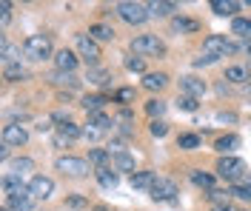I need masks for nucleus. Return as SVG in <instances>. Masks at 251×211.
Listing matches in <instances>:
<instances>
[{
  "label": "nucleus",
  "mask_w": 251,
  "mask_h": 211,
  "mask_svg": "<svg viewBox=\"0 0 251 211\" xmlns=\"http://www.w3.org/2000/svg\"><path fill=\"white\" fill-rule=\"evenodd\" d=\"M226 80L228 83H249V69L246 66H228L226 69Z\"/></svg>",
  "instance_id": "nucleus-29"
},
{
  "label": "nucleus",
  "mask_w": 251,
  "mask_h": 211,
  "mask_svg": "<svg viewBox=\"0 0 251 211\" xmlns=\"http://www.w3.org/2000/svg\"><path fill=\"white\" fill-rule=\"evenodd\" d=\"M66 206H69V209H83V206H86V200H83V197H69V200H66Z\"/></svg>",
  "instance_id": "nucleus-46"
},
{
  "label": "nucleus",
  "mask_w": 251,
  "mask_h": 211,
  "mask_svg": "<svg viewBox=\"0 0 251 211\" xmlns=\"http://www.w3.org/2000/svg\"><path fill=\"white\" fill-rule=\"evenodd\" d=\"M111 168H114V171H131V174H134V171H137V168H134V154H128V151H114V154H111Z\"/></svg>",
  "instance_id": "nucleus-17"
},
{
  "label": "nucleus",
  "mask_w": 251,
  "mask_h": 211,
  "mask_svg": "<svg viewBox=\"0 0 251 211\" xmlns=\"http://www.w3.org/2000/svg\"><path fill=\"white\" fill-rule=\"evenodd\" d=\"M128 49H131V54H137V57H163L166 54V43L157 34H140V37H134L128 43Z\"/></svg>",
  "instance_id": "nucleus-1"
},
{
  "label": "nucleus",
  "mask_w": 251,
  "mask_h": 211,
  "mask_svg": "<svg viewBox=\"0 0 251 211\" xmlns=\"http://www.w3.org/2000/svg\"><path fill=\"white\" fill-rule=\"evenodd\" d=\"M249 174V168H246V163L240 160V157H220L217 160V177L226 180V183H240V180H246Z\"/></svg>",
  "instance_id": "nucleus-3"
},
{
  "label": "nucleus",
  "mask_w": 251,
  "mask_h": 211,
  "mask_svg": "<svg viewBox=\"0 0 251 211\" xmlns=\"http://www.w3.org/2000/svg\"><path fill=\"white\" fill-rule=\"evenodd\" d=\"M3 211H9V209H3Z\"/></svg>",
  "instance_id": "nucleus-52"
},
{
  "label": "nucleus",
  "mask_w": 251,
  "mask_h": 211,
  "mask_svg": "<svg viewBox=\"0 0 251 211\" xmlns=\"http://www.w3.org/2000/svg\"><path fill=\"white\" fill-rule=\"evenodd\" d=\"M231 34L243 37V40H251V17H234L231 20Z\"/></svg>",
  "instance_id": "nucleus-26"
},
{
  "label": "nucleus",
  "mask_w": 251,
  "mask_h": 211,
  "mask_svg": "<svg viewBox=\"0 0 251 211\" xmlns=\"http://www.w3.org/2000/svg\"><path fill=\"white\" fill-rule=\"evenodd\" d=\"M231 197L243 200V203H251V188L246 183H237V186H231Z\"/></svg>",
  "instance_id": "nucleus-38"
},
{
  "label": "nucleus",
  "mask_w": 251,
  "mask_h": 211,
  "mask_svg": "<svg viewBox=\"0 0 251 211\" xmlns=\"http://www.w3.org/2000/svg\"><path fill=\"white\" fill-rule=\"evenodd\" d=\"M0 57H3V66H20V46H12L9 40L0 43Z\"/></svg>",
  "instance_id": "nucleus-22"
},
{
  "label": "nucleus",
  "mask_w": 251,
  "mask_h": 211,
  "mask_svg": "<svg viewBox=\"0 0 251 211\" xmlns=\"http://www.w3.org/2000/svg\"><path fill=\"white\" fill-rule=\"evenodd\" d=\"M126 69L128 71H146V63H143V57H128L126 60Z\"/></svg>",
  "instance_id": "nucleus-44"
},
{
  "label": "nucleus",
  "mask_w": 251,
  "mask_h": 211,
  "mask_svg": "<svg viewBox=\"0 0 251 211\" xmlns=\"http://www.w3.org/2000/svg\"><path fill=\"white\" fill-rule=\"evenodd\" d=\"M217 120H220V123H234L237 114H231V112H220V114H217Z\"/></svg>",
  "instance_id": "nucleus-47"
},
{
  "label": "nucleus",
  "mask_w": 251,
  "mask_h": 211,
  "mask_svg": "<svg viewBox=\"0 0 251 211\" xmlns=\"http://www.w3.org/2000/svg\"><path fill=\"white\" fill-rule=\"evenodd\" d=\"M131 100H134V89H120V92H117V94H114V103H131Z\"/></svg>",
  "instance_id": "nucleus-43"
},
{
  "label": "nucleus",
  "mask_w": 251,
  "mask_h": 211,
  "mask_svg": "<svg viewBox=\"0 0 251 211\" xmlns=\"http://www.w3.org/2000/svg\"><path fill=\"white\" fill-rule=\"evenodd\" d=\"M54 168L63 171L66 177H86L92 171V163L83 160V157H75V154H63V157L54 160Z\"/></svg>",
  "instance_id": "nucleus-4"
},
{
  "label": "nucleus",
  "mask_w": 251,
  "mask_h": 211,
  "mask_svg": "<svg viewBox=\"0 0 251 211\" xmlns=\"http://www.w3.org/2000/svg\"><path fill=\"white\" fill-rule=\"evenodd\" d=\"M34 197L29 194V186L26 188H20V191H15L12 197H6V209L9 211H31L34 209Z\"/></svg>",
  "instance_id": "nucleus-12"
},
{
  "label": "nucleus",
  "mask_w": 251,
  "mask_h": 211,
  "mask_svg": "<svg viewBox=\"0 0 251 211\" xmlns=\"http://www.w3.org/2000/svg\"><path fill=\"white\" fill-rule=\"evenodd\" d=\"M211 12L220 17H234V12H240V3H234V0H211Z\"/></svg>",
  "instance_id": "nucleus-25"
},
{
  "label": "nucleus",
  "mask_w": 251,
  "mask_h": 211,
  "mask_svg": "<svg viewBox=\"0 0 251 211\" xmlns=\"http://www.w3.org/2000/svg\"><path fill=\"white\" fill-rule=\"evenodd\" d=\"M177 106H180L183 112H197V100L186 97V94H180V97H177Z\"/></svg>",
  "instance_id": "nucleus-41"
},
{
  "label": "nucleus",
  "mask_w": 251,
  "mask_h": 211,
  "mask_svg": "<svg viewBox=\"0 0 251 211\" xmlns=\"http://www.w3.org/2000/svg\"><path fill=\"white\" fill-rule=\"evenodd\" d=\"M51 40H49L46 34H31L26 37V43H23V57L26 60H34V63H40V60H49L51 57Z\"/></svg>",
  "instance_id": "nucleus-2"
},
{
  "label": "nucleus",
  "mask_w": 251,
  "mask_h": 211,
  "mask_svg": "<svg viewBox=\"0 0 251 211\" xmlns=\"http://www.w3.org/2000/svg\"><path fill=\"white\" fill-rule=\"evenodd\" d=\"M169 86V74L166 71H146L143 74V89L146 92H163Z\"/></svg>",
  "instance_id": "nucleus-16"
},
{
  "label": "nucleus",
  "mask_w": 251,
  "mask_h": 211,
  "mask_svg": "<svg viewBox=\"0 0 251 211\" xmlns=\"http://www.w3.org/2000/svg\"><path fill=\"white\" fill-rule=\"evenodd\" d=\"M89 123L92 126H97V129H103V131H109L114 123H111V117L109 114H103V112H97V114H89Z\"/></svg>",
  "instance_id": "nucleus-37"
},
{
  "label": "nucleus",
  "mask_w": 251,
  "mask_h": 211,
  "mask_svg": "<svg viewBox=\"0 0 251 211\" xmlns=\"http://www.w3.org/2000/svg\"><path fill=\"white\" fill-rule=\"evenodd\" d=\"M29 143V131L23 129L20 123H9V126H3V146H26Z\"/></svg>",
  "instance_id": "nucleus-11"
},
{
  "label": "nucleus",
  "mask_w": 251,
  "mask_h": 211,
  "mask_svg": "<svg viewBox=\"0 0 251 211\" xmlns=\"http://www.w3.org/2000/svg\"><path fill=\"white\" fill-rule=\"evenodd\" d=\"M249 92H251V83H249Z\"/></svg>",
  "instance_id": "nucleus-51"
},
{
  "label": "nucleus",
  "mask_w": 251,
  "mask_h": 211,
  "mask_svg": "<svg viewBox=\"0 0 251 211\" xmlns=\"http://www.w3.org/2000/svg\"><path fill=\"white\" fill-rule=\"evenodd\" d=\"M109 160H111V151H109V148H92V151H89V163H92L94 168H106V165H109Z\"/></svg>",
  "instance_id": "nucleus-27"
},
{
  "label": "nucleus",
  "mask_w": 251,
  "mask_h": 211,
  "mask_svg": "<svg viewBox=\"0 0 251 211\" xmlns=\"http://www.w3.org/2000/svg\"><path fill=\"white\" fill-rule=\"evenodd\" d=\"M49 80L54 83V86H72V89H75V86L80 83L77 77H75V74H66V71H54V74H51Z\"/></svg>",
  "instance_id": "nucleus-36"
},
{
  "label": "nucleus",
  "mask_w": 251,
  "mask_h": 211,
  "mask_svg": "<svg viewBox=\"0 0 251 211\" xmlns=\"http://www.w3.org/2000/svg\"><path fill=\"white\" fill-rule=\"evenodd\" d=\"M103 134H106V131L97 129V126H92V123H86V126H83V137H89V140H100Z\"/></svg>",
  "instance_id": "nucleus-42"
},
{
  "label": "nucleus",
  "mask_w": 251,
  "mask_h": 211,
  "mask_svg": "<svg viewBox=\"0 0 251 211\" xmlns=\"http://www.w3.org/2000/svg\"><path fill=\"white\" fill-rule=\"evenodd\" d=\"M75 46H77V57H83V60L89 63V69H97L100 57H103L97 40H92L89 34H77V37H75Z\"/></svg>",
  "instance_id": "nucleus-6"
},
{
  "label": "nucleus",
  "mask_w": 251,
  "mask_h": 211,
  "mask_svg": "<svg viewBox=\"0 0 251 211\" xmlns=\"http://www.w3.org/2000/svg\"><path fill=\"white\" fill-rule=\"evenodd\" d=\"M149 194H151V200H154V203H172L174 197H177V183H174V180H169V177H157Z\"/></svg>",
  "instance_id": "nucleus-8"
},
{
  "label": "nucleus",
  "mask_w": 251,
  "mask_h": 211,
  "mask_svg": "<svg viewBox=\"0 0 251 211\" xmlns=\"http://www.w3.org/2000/svg\"><path fill=\"white\" fill-rule=\"evenodd\" d=\"M3 77H6L9 83H17V80H26L29 71H26L23 66H3Z\"/></svg>",
  "instance_id": "nucleus-31"
},
{
  "label": "nucleus",
  "mask_w": 251,
  "mask_h": 211,
  "mask_svg": "<svg viewBox=\"0 0 251 211\" xmlns=\"http://www.w3.org/2000/svg\"><path fill=\"white\" fill-rule=\"evenodd\" d=\"M243 183H246V186L251 188V174H246V180H243Z\"/></svg>",
  "instance_id": "nucleus-49"
},
{
  "label": "nucleus",
  "mask_w": 251,
  "mask_h": 211,
  "mask_svg": "<svg viewBox=\"0 0 251 211\" xmlns=\"http://www.w3.org/2000/svg\"><path fill=\"white\" fill-rule=\"evenodd\" d=\"M106 103H111L106 94H86L80 106H83V109H86L89 114H97V112H103V109H106Z\"/></svg>",
  "instance_id": "nucleus-23"
},
{
  "label": "nucleus",
  "mask_w": 251,
  "mask_h": 211,
  "mask_svg": "<svg viewBox=\"0 0 251 211\" xmlns=\"http://www.w3.org/2000/svg\"><path fill=\"white\" fill-rule=\"evenodd\" d=\"M208 200H211L214 206H228V200H231V188H211V191H208Z\"/></svg>",
  "instance_id": "nucleus-35"
},
{
  "label": "nucleus",
  "mask_w": 251,
  "mask_h": 211,
  "mask_svg": "<svg viewBox=\"0 0 251 211\" xmlns=\"http://www.w3.org/2000/svg\"><path fill=\"white\" fill-rule=\"evenodd\" d=\"M94 211H109V209H103V206H97V209H94Z\"/></svg>",
  "instance_id": "nucleus-50"
},
{
  "label": "nucleus",
  "mask_w": 251,
  "mask_h": 211,
  "mask_svg": "<svg viewBox=\"0 0 251 211\" xmlns=\"http://www.w3.org/2000/svg\"><path fill=\"white\" fill-rule=\"evenodd\" d=\"M234 46L226 40V34H208L203 40V57H211V60H220L226 54H231Z\"/></svg>",
  "instance_id": "nucleus-7"
},
{
  "label": "nucleus",
  "mask_w": 251,
  "mask_h": 211,
  "mask_svg": "<svg viewBox=\"0 0 251 211\" xmlns=\"http://www.w3.org/2000/svg\"><path fill=\"white\" fill-rule=\"evenodd\" d=\"M240 146V137L237 134H223V137H217V143H214V148H217L223 157H231V151Z\"/></svg>",
  "instance_id": "nucleus-24"
},
{
  "label": "nucleus",
  "mask_w": 251,
  "mask_h": 211,
  "mask_svg": "<svg viewBox=\"0 0 251 211\" xmlns=\"http://www.w3.org/2000/svg\"><path fill=\"white\" fill-rule=\"evenodd\" d=\"M211 211H234V209H231V206H214Z\"/></svg>",
  "instance_id": "nucleus-48"
},
{
  "label": "nucleus",
  "mask_w": 251,
  "mask_h": 211,
  "mask_svg": "<svg viewBox=\"0 0 251 211\" xmlns=\"http://www.w3.org/2000/svg\"><path fill=\"white\" fill-rule=\"evenodd\" d=\"M191 183H194V186H200V188H205V191H211V188H214V177H211V174H205V171H191Z\"/></svg>",
  "instance_id": "nucleus-34"
},
{
  "label": "nucleus",
  "mask_w": 251,
  "mask_h": 211,
  "mask_svg": "<svg viewBox=\"0 0 251 211\" xmlns=\"http://www.w3.org/2000/svg\"><path fill=\"white\" fill-rule=\"evenodd\" d=\"M29 194L34 200H49V197L54 194V180L51 177H43V174H34L29 180Z\"/></svg>",
  "instance_id": "nucleus-10"
},
{
  "label": "nucleus",
  "mask_w": 251,
  "mask_h": 211,
  "mask_svg": "<svg viewBox=\"0 0 251 211\" xmlns=\"http://www.w3.org/2000/svg\"><path fill=\"white\" fill-rule=\"evenodd\" d=\"M0 20H3V26L12 20V3H9V0H3V3H0Z\"/></svg>",
  "instance_id": "nucleus-45"
},
{
  "label": "nucleus",
  "mask_w": 251,
  "mask_h": 211,
  "mask_svg": "<svg viewBox=\"0 0 251 211\" xmlns=\"http://www.w3.org/2000/svg\"><path fill=\"white\" fill-rule=\"evenodd\" d=\"M169 26H172L174 34H194V32H200V20L186 17V15H174Z\"/></svg>",
  "instance_id": "nucleus-15"
},
{
  "label": "nucleus",
  "mask_w": 251,
  "mask_h": 211,
  "mask_svg": "<svg viewBox=\"0 0 251 211\" xmlns=\"http://www.w3.org/2000/svg\"><path fill=\"white\" fill-rule=\"evenodd\" d=\"M94 177H97V183H100L103 188H109V191L120 186V177H117V171H114V168H109V165H106V168H94Z\"/></svg>",
  "instance_id": "nucleus-20"
},
{
  "label": "nucleus",
  "mask_w": 251,
  "mask_h": 211,
  "mask_svg": "<svg viewBox=\"0 0 251 211\" xmlns=\"http://www.w3.org/2000/svg\"><path fill=\"white\" fill-rule=\"evenodd\" d=\"M86 34H89L92 40H97V43H111V40H114V29L106 26V23H94V26H89Z\"/></svg>",
  "instance_id": "nucleus-21"
},
{
  "label": "nucleus",
  "mask_w": 251,
  "mask_h": 211,
  "mask_svg": "<svg viewBox=\"0 0 251 211\" xmlns=\"http://www.w3.org/2000/svg\"><path fill=\"white\" fill-rule=\"evenodd\" d=\"M149 9V17H172L177 12V3H169V0H154V3H146Z\"/></svg>",
  "instance_id": "nucleus-19"
},
{
  "label": "nucleus",
  "mask_w": 251,
  "mask_h": 211,
  "mask_svg": "<svg viewBox=\"0 0 251 211\" xmlns=\"http://www.w3.org/2000/svg\"><path fill=\"white\" fill-rule=\"evenodd\" d=\"M114 12H117V17H120L123 23H128V26H140V23L149 20L146 3H131V0H126V3H117V6H114Z\"/></svg>",
  "instance_id": "nucleus-5"
},
{
  "label": "nucleus",
  "mask_w": 251,
  "mask_h": 211,
  "mask_svg": "<svg viewBox=\"0 0 251 211\" xmlns=\"http://www.w3.org/2000/svg\"><path fill=\"white\" fill-rule=\"evenodd\" d=\"M146 114H149L151 120H160V117L166 114V100H160V97H151L149 103H146Z\"/></svg>",
  "instance_id": "nucleus-30"
},
{
  "label": "nucleus",
  "mask_w": 251,
  "mask_h": 211,
  "mask_svg": "<svg viewBox=\"0 0 251 211\" xmlns=\"http://www.w3.org/2000/svg\"><path fill=\"white\" fill-rule=\"evenodd\" d=\"M205 80H200V77H194V74H186V77H180V92L186 94V97H203L205 94Z\"/></svg>",
  "instance_id": "nucleus-14"
},
{
  "label": "nucleus",
  "mask_w": 251,
  "mask_h": 211,
  "mask_svg": "<svg viewBox=\"0 0 251 211\" xmlns=\"http://www.w3.org/2000/svg\"><path fill=\"white\" fill-rule=\"evenodd\" d=\"M20 188H26V186H23V177H17V174H12V171H9V174L3 177V194L12 197L15 191H20Z\"/></svg>",
  "instance_id": "nucleus-28"
},
{
  "label": "nucleus",
  "mask_w": 251,
  "mask_h": 211,
  "mask_svg": "<svg viewBox=\"0 0 251 211\" xmlns=\"http://www.w3.org/2000/svg\"><path fill=\"white\" fill-rule=\"evenodd\" d=\"M106 80H109L106 69H89V83H106Z\"/></svg>",
  "instance_id": "nucleus-40"
},
{
  "label": "nucleus",
  "mask_w": 251,
  "mask_h": 211,
  "mask_svg": "<svg viewBox=\"0 0 251 211\" xmlns=\"http://www.w3.org/2000/svg\"><path fill=\"white\" fill-rule=\"evenodd\" d=\"M83 137V129H80L77 123H60L57 126V131H54V146L63 148V146H69V143H75V140H80Z\"/></svg>",
  "instance_id": "nucleus-9"
},
{
  "label": "nucleus",
  "mask_w": 251,
  "mask_h": 211,
  "mask_svg": "<svg viewBox=\"0 0 251 211\" xmlns=\"http://www.w3.org/2000/svg\"><path fill=\"white\" fill-rule=\"evenodd\" d=\"M149 134H151V137H166V134H169V123H163V120H151Z\"/></svg>",
  "instance_id": "nucleus-39"
},
{
  "label": "nucleus",
  "mask_w": 251,
  "mask_h": 211,
  "mask_svg": "<svg viewBox=\"0 0 251 211\" xmlns=\"http://www.w3.org/2000/svg\"><path fill=\"white\" fill-rule=\"evenodd\" d=\"M154 180H157L154 171H134V174H131V188H134V191H151Z\"/></svg>",
  "instance_id": "nucleus-18"
},
{
  "label": "nucleus",
  "mask_w": 251,
  "mask_h": 211,
  "mask_svg": "<svg viewBox=\"0 0 251 211\" xmlns=\"http://www.w3.org/2000/svg\"><path fill=\"white\" fill-rule=\"evenodd\" d=\"M26 171H34V160L31 157H17V160H12V174L23 177Z\"/></svg>",
  "instance_id": "nucleus-32"
},
{
  "label": "nucleus",
  "mask_w": 251,
  "mask_h": 211,
  "mask_svg": "<svg viewBox=\"0 0 251 211\" xmlns=\"http://www.w3.org/2000/svg\"><path fill=\"white\" fill-rule=\"evenodd\" d=\"M77 63H80V57H77V51H72V49H60L57 54H54V69H57V71L75 74Z\"/></svg>",
  "instance_id": "nucleus-13"
},
{
  "label": "nucleus",
  "mask_w": 251,
  "mask_h": 211,
  "mask_svg": "<svg viewBox=\"0 0 251 211\" xmlns=\"http://www.w3.org/2000/svg\"><path fill=\"white\" fill-rule=\"evenodd\" d=\"M200 134H180L177 137V146L180 148H186V151H194V148H200Z\"/></svg>",
  "instance_id": "nucleus-33"
}]
</instances>
